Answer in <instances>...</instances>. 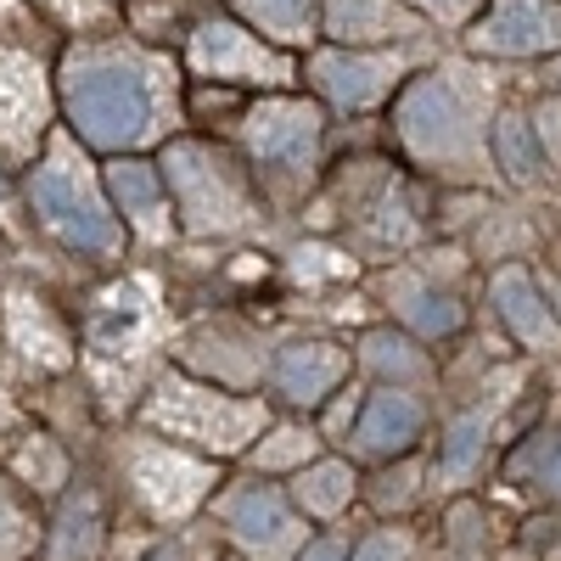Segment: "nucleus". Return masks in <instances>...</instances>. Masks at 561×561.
<instances>
[{"label": "nucleus", "instance_id": "nucleus-9", "mask_svg": "<svg viewBox=\"0 0 561 561\" xmlns=\"http://www.w3.org/2000/svg\"><path fill=\"white\" fill-rule=\"evenodd\" d=\"M192 68L219 84H259V90H280L298 73L293 57H280L270 39H259L242 23H225V18H214L192 34Z\"/></svg>", "mask_w": 561, "mask_h": 561}, {"label": "nucleus", "instance_id": "nucleus-30", "mask_svg": "<svg viewBox=\"0 0 561 561\" xmlns=\"http://www.w3.org/2000/svg\"><path fill=\"white\" fill-rule=\"evenodd\" d=\"M534 140L545 147L550 163H561V96H550V102L534 107Z\"/></svg>", "mask_w": 561, "mask_h": 561}, {"label": "nucleus", "instance_id": "nucleus-27", "mask_svg": "<svg viewBox=\"0 0 561 561\" xmlns=\"http://www.w3.org/2000/svg\"><path fill=\"white\" fill-rule=\"evenodd\" d=\"M304 460H314V438L304 427H275L270 438L253 444V466H259V472H298Z\"/></svg>", "mask_w": 561, "mask_h": 561}, {"label": "nucleus", "instance_id": "nucleus-39", "mask_svg": "<svg viewBox=\"0 0 561 561\" xmlns=\"http://www.w3.org/2000/svg\"><path fill=\"white\" fill-rule=\"evenodd\" d=\"M158 561H169V556H158Z\"/></svg>", "mask_w": 561, "mask_h": 561}, {"label": "nucleus", "instance_id": "nucleus-23", "mask_svg": "<svg viewBox=\"0 0 561 561\" xmlns=\"http://www.w3.org/2000/svg\"><path fill=\"white\" fill-rule=\"evenodd\" d=\"M237 12H242L259 34L280 39V45L309 39V28H314V0H237Z\"/></svg>", "mask_w": 561, "mask_h": 561}, {"label": "nucleus", "instance_id": "nucleus-20", "mask_svg": "<svg viewBox=\"0 0 561 561\" xmlns=\"http://www.w3.org/2000/svg\"><path fill=\"white\" fill-rule=\"evenodd\" d=\"M359 478L348 460H304L298 466V483H293V500L309 511V517H337V511L354 500Z\"/></svg>", "mask_w": 561, "mask_h": 561}, {"label": "nucleus", "instance_id": "nucleus-24", "mask_svg": "<svg viewBox=\"0 0 561 561\" xmlns=\"http://www.w3.org/2000/svg\"><path fill=\"white\" fill-rule=\"evenodd\" d=\"M483 444H489V415H483V410L466 415V421H455V433H449V444H444V460H438L444 489H455V483H466V478L478 472Z\"/></svg>", "mask_w": 561, "mask_h": 561}, {"label": "nucleus", "instance_id": "nucleus-33", "mask_svg": "<svg viewBox=\"0 0 561 561\" xmlns=\"http://www.w3.org/2000/svg\"><path fill=\"white\" fill-rule=\"evenodd\" d=\"M51 18H62V23H107V0H39Z\"/></svg>", "mask_w": 561, "mask_h": 561}, {"label": "nucleus", "instance_id": "nucleus-4", "mask_svg": "<svg viewBox=\"0 0 561 561\" xmlns=\"http://www.w3.org/2000/svg\"><path fill=\"white\" fill-rule=\"evenodd\" d=\"M158 174L169 185L174 219L185 230H197V237H230V230H248L259 219V197L248 174L208 140H174Z\"/></svg>", "mask_w": 561, "mask_h": 561}, {"label": "nucleus", "instance_id": "nucleus-22", "mask_svg": "<svg viewBox=\"0 0 561 561\" xmlns=\"http://www.w3.org/2000/svg\"><path fill=\"white\" fill-rule=\"evenodd\" d=\"M489 158H494L511 180H539V140H534L528 118L500 113V118L489 124Z\"/></svg>", "mask_w": 561, "mask_h": 561}, {"label": "nucleus", "instance_id": "nucleus-5", "mask_svg": "<svg viewBox=\"0 0 561 561\" xmlns=\"http://www.w3.org/2000/svg\"><path fill=\"white\" fill-rule=\"evenodd\" d=\"M270 410L259 399H237V393H219L214 382H192V377H169L152 399H147V427L180 438V444H197L214 455H237L264 433Z\"/></svg>", "mask_w": 561, "mask_h": 561}, {"label": "nucleus", "instance_id": "nucleus-36", "mask_svg": "<svg viewBox=\"0 0 561 561\" xmlns=\"http://www.w3.org/2000/svg\"><path fill=\"white\" fill-rule=\"evenodd\" d=\"M0 225L12 230V185H7V174H0Z\"/></svg>", "mask_w": 561, "mask_h": 561}, {"label": "nucleus", "instance_id": "nucleus-31", "mask_svg": "<svg viewBox=\"0 0 561 561\" xmlns=\"http://www.w3.org/2000/svg\"><path fill=\"white\" fill-rule=\"evenodd\" d=\"M404 7L421 12L427 23H466V18L483 7V0H404Z\"/></svg>", "mask_w": 561, "mask_h": 561}, {"label": "nucleus", "instance_id": "nucleus-35", "mask_svg": "<svg viewBox=\"0 0 561 561\" xmlns=\"http://www.w3.org/2000/svg\"><path fill=\"white\" fill-rule=\"evenodd\" d=\"M298 561H348V556H343V545H337V539H320V545H304V550H298Z\"/></svg>", "mask_w": 561, "mask_h": 561}, {"label": "nucleus", "instance_id": "nucleus-2", "mask_svg": "<svg viewBox=\"0 0 561 561\" xmlns=\"http://www.w3.org/2000/svg\"><path fill=\"white\" fill-rule=\"evenodd\" d=\"M489 113H494V84L483 68L438 62L421 79L399 90V140L421 169H438L449 180H478L489 174Z\"/></svg>", "mask_w": 561, "mask_h": 561}, {"label": "nucleus", "instance_id": "nucleus-25", "mask_svg": "<svg viewBox=\"0 0 561 561\" xmlns=\"http://www.w3.org/2000/svg\"><path fill=\"white\" fill-rule=\"evenodd\" d=\"M62 534L51 539V561H90L102 550V517H96V500H79L62 511Z\"/></svg>", "mask_w": 561, "mask_h": 561}, {"label": "nucleus", "instance_id": "nucleus-16", "mask_svg": "<svg viewBox=\"0 0 561 561\" xmlns=\"http://www.w3.org/2000/svg\"><path fill=\"white\" fill-rule=\"evenodd\" d=\"M489 293H494V309L505 320V332L517 337L523 348H539V354H556L561 348V320H556L545 287H539L528 270H517V264L500 270Z\"/></svg>", "mask_w": 561, "mask_h": 561}, {"label": "nucleus", "instance_id": "nucleus-12", "mask_svg": "<svg viewBox=\"0 0 561 561\" xmlns=\"http://www.w3.org/2000/svg\"><path fill=\"white\" fill-rule=\"evenodd\" d=\"M466 45L483 57H545L561 45V0H494Z\"/></svg>", "mask_w": 561, "mask_h": 561}, {"label": "nucleus", "instance_id": "nucleus-11", "mask_svg": "<svg viewBox=\"0 0 561 561\" xmlns=\"http://www.w3.org/2000/svg\"><path fill=\"white\" fill-rule=\"evenodd\" d=\"M45 124H51L45 68L18 45H0V152L12 163H28L34 147L45 140Z\"/></svg>", "mask_w": 561, "mask_h": 561}, {"label": "nucleus", "instance_id": "nucleus-13", "mask_svg": "<svg viewBox=\"0 0 561 561\" xmlns=\"http://www.w3.org/2000/svg\"><path fill=\"white\" fill-rule=\"evenodd\" d=\"M219 517L230 528V539H237L253 561H287L304 550V523L298 511L280 500L275 489H237L230 500H219Z\"/></svg>", "mask_w": 561, "mask_h": 561}, {"label": "nucleus", "instance_id": "nucleus-34", "mask_svg": "<svg viewBox=\"0 0 561 561\" xmlns=\"http://www.w3.org/2000/svg\"><path fill=\"white\" fill-rule=\"evenodd\" d=\"M18 433V399H12V382H7V370H0V444H7Z\"/></svg>", "mask_w": 561, "mask_h": 561}, {"label": "nucleus", "instance_id": "nucleus-14", "mask_svg": "<svg viewBox=\"0 0 561 561\" xmlns=\"http://www.w3.org/2000/svg\"><path fill=\"white\" fill-rule=\"evenodd\" d=\"M107 197L113 208L124 214V225L135 230V237H147V242H163L169 230H174V203H169V185L152 163H140V158H113L107 163Z\"/></svg>", "mask_w": 561, "mask_h": 561}, {"label": "nucleus", "instance_id": "nucleus-21", "mask_svg": "<svg viewBox=\"0 0 561 561\" xmlns=\"http://www.w3.org/2000/svg\"><path fill=\"white\" fill-rule=\"evenodd\" d=\"M393 304H399V314L415 325V332H427V337H438V332H455L460 325V309L444 298V293H433L421 275H393Z\"/></svg>", "mask_w": 561, "mask_h": 561}, {"label": "nucleus", "instance_id": "nucleus-37", "mask_svg": "<svg viewBox=\"0 0 561 561\" xmlns=\"http://www.w3.org/2000/svg\"><path fill=\"white\" fill-rule=\"evenodd\" d=\"M545 298H556V309H561V280H545Z\"/></svg>", "mask_w": 561, "mask_h": 561}, {"label": "nucleus", "instance_id": "nucleus-29", "mask_svg": "<svg viewBox=\"0 0 561 561\" xmlns=\"http://www.w3.org/2000/svg\"><path fill=\"white\" fill-rule=\"evenodd\" d=\"M34 539H39L34 517L23 511V500L0 483V561H23V556L34 550Z\"/></svg>", "mask_w": 561, "mask_h": 561}, {"label": "nucleus", "instance_id": "nucleus-38", "mask_svg": "<svg viewBox=\"0 0 561 561\" xmlns=\"http://www.w3.org/2000/svg\"><path fill=\"white\" fill-rule=\"evenodd\" d=\"M0 12H12V0H0Z\"/></svg>", "mask_w": 561, "mask_h": 561}, {"label": "nucleus", "instance_id": "nucleus-8", "mask_svg": "<svg viewBox=\"0 0 561 561\" xmlns=\"http://www.w3.org/2000/svg\"><path fill=\"white\" fill-rule=\"evenodd\" d=\"M410 45H337V51H320L309 62L314 90L337 107H377L388 102L399 79L410 73Z\"/></svg>", "mask_w": 561, "mask_h": 561}, {"label": "nucleus", "instance_id": "nucleus-18", "mask_svg": "<svg viewBox=\"0 0 561 561\" xmlns=\"http://www.w3.org/2000/svg\"><path fill=\"white\" fill-rule=\"evenodd\" d=\"M415 438H421V404H415L404 388L370 393L365 415L354 421V444H359L365 455H404Z\"/></svg>", "mask_w": 561, "mask_h": 561}, {"label": "nucleus", "instance_id": "nucleus-26", "mask_svg": "<svg viewBox=\"0 0 561 561\" xmlns=\"http://www.w3.org/2000/svg\"><path fill=\"white\" fill-rule=\"evenodd\" d=\"M18 478L34 489V494H57L62 483H68V455L51 444V438H28L23 449H18Z\"/></svg>", "mask_w": 561, "mask_h": 561}, {"label": "nucleus", "instance_id": "nucleus-6", "mask_svg": "<svg viewBox=\"0 0 561 561\" xmlns=\"http://www.w3.org/2000/svg\"><path fill=\"white\" fill-rule=\"evenodd\" d=\"M124 460H129V483H135L140 505H147L158 523L192 517V511L208 500V489H214V466L208 460L185 455V449H169V444H152V438L129 444Z\"/></svg>", "mask_w": 561, "mask_h": 561}, {"label": "nucleus", "instance_id": "nucleus-3", "mask_svg": "<svg viewBox=\"0 0 561 561\" xmlns=\"http://www.w3.org/2000/svg\"><path fill=\"white\" fill-rule=\"evenodd\" d=\"M28 208L34 219L51 230L57 242H68L73 253H90V259H118L124 248V225L118 214L107 208V192L96 169L79 158L73 140H51L45 158L28 169Z\"/></svg>", "mask_w": 561, "mask_h": 561}, {"label": "nucleus", "instance_id": "nucleus-7", "mask_svg": "<svg viewBox=\"0 0 561 561\" xmlns=\"http://www.w3.org/2000/svg\"><path fill=\"white\" fill-rule=\"evenodd\" d=\"M320 107L309 102H293V96H275V102H259L242 124V140L264 174H280V180H304L320 158Z\"/></svg>", "mask_w": 561, "mask_h": 561}, {"label": "nucleus", "instance_id": "nucleus-1", "mask_svg": "<svg viewBox=\"0 0 561 561\" xmlns=\"http://www.w3.org/2000/svg\"><path fill=\"white\" fill-rule=\"evenodd\" d=\"M62 113L73 135L96 152H140L174 129L180 113V73L169 57L135 39L73 45L57 79Z\"/></svg>", "mask_w": 561, "mask_h": 561}, {"label": "nucleus", "instance_id": "nucleus-28", "mask_svg": "<svg viewBox=\"0 0 561 561\" xmlns=\"http://www.w3.org/2000/svg\"><path fill=\"white\" fill-rule=\"evenodd\" d=\"M365 365L382 370V377H399V382H410V377L427 370V359H421L404 337H393V332H370L365 337Z\"/></svg>", "mask_w": 561, "mask_h": 561}, {"label": "nucleus", "instance_id": "nucleus-17", "mask_svg": "<svg viewBox=\"0 0 561 561\" xmlns=\"http://www.w3.org/2000/svg\"><path fill=\"white\" fill-rule=\"evenodd\" d=\"M343 377H348V354L337 343H293L287 354L275 359V388L287 393L293 404L332 399Z\"/></svg>", "mask_w": 561, "mask_h": 561}, {"label": "nucleus", "instance_id": "nucleus-19", "mask_svg": "<svg viewBox=\"0 0 561 561\" xmlns=\"http://www.w3.org/2000/svg\"><path fill=\"white\" fill-rule=\"evenodd\" d=\"M7 332H12V348H23L34 365H68L73 359V343L62 332V320L45 309L39 298L28 293H12L7 304Z\"/></svg>", "mask_w": 561, "mask_h": 561}, {"label": "nucleus", "instance_id": "nucleus-32", "mask_svg": "<svg viewBox=\"0 0 561 561\" xmlns=\"http://www.w3.org/2000/svg\"><path fill=\"white\" fill-rule=\"evenodd\" d=\"M354 561H410V534L382 528L377 539H365V545L354 550Z\"/></svg>", "mask_w": 561, "mask_h": 561}, {"label": "nucleus", "instance_id": "nucleus-10", "mask_svg": "<svg viewBox=\"0 0 561 561\" xmlns=\"http://www.w3.org/2000/svg\"><path fill=\"white\" fill-rule=\"evenodd\" d=\"M163 332V309H158V280L152 275H129L118 287H107L84 314V343L107 354V359H129Z\"/></svg>", "mask_w": 561, "mask_h": 561}, {"label": "nucleus", "instance_id": "nucleus-15", "mask_svg": "<svg viewBox=\"0 0 561 561\" xmlns=\"http://www.w3.org/2000/svg\"><path fill=\"white\" fill-rule=\"evenodd\" d=\"M325 34L337 45H410L427 34V18L404 0H325Z\"/></svg>", "mask_w": 561, "mask_h": 561}]
</instances>
